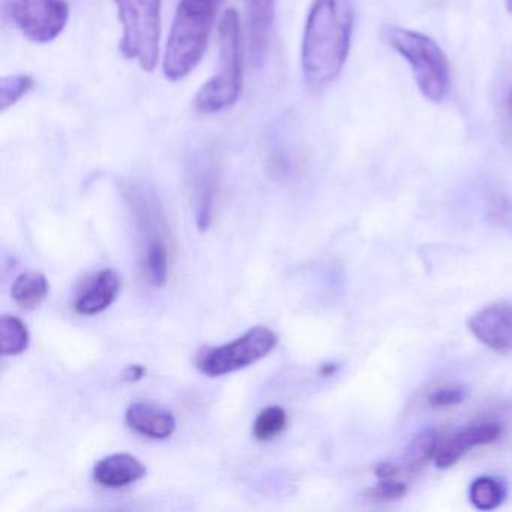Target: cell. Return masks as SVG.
<instances>
[{
  "mask_svg": "<svg viewBox=\"0 0 512 512\" xmlns=\"http://www.w3.org/2000/svg\"><path fill=\"white\" fill-rule=\"evenodd\" d=\"M502 425L497 422H482V424L466 427L437 443L434 461L439 469L454 466L467 451L478 446L490 445L502 436Z\"/></svg>",
  "mask_w": 512,
  "mask_h": 512,
  "instance_id": "obj_10",
  "label": "cell"
},
{
  "mask_svg": "<svg viewBox=\"0 0 512 512\" xmlns=\"http://www.w3.org/2000/svg\"><path fill=\"white\" fill-rule=\"evenodd\" d=\"M122 26L121 53L152 73L158 64L161 0H113Z\"/></svg>",
  "mask_w": 512,
  "mask_h": 512,
  "instance_id": "obj_5",
  "label": "cell"
},
{
  "mask_svg": "<svg viewBox=\"0 0 512 512\" xmlns=\"http://www.w3.org/2000/svg\"><path fill=\"white\" fill-rule=\"evenodd\" d=\"M470 502L479 511L496 509L505 499V488L491 476H481L473 481L469 491Z\"/></svg>",
  "mask_w": 512,
  "mask_h": 512,
  "instance_id": "obj_18",
  "label": "cell"
},
{
  "mask_svg": "<svg viewBox=\"0 0 512 512\" xmlns=\"http://www.w3.org/2000/svg\"><path fill=\"white\" fill-rule=\"evenodd\" d=\"M353 20L352 0H311L301 46L310 85H328L340 76L352 46Z\"/></svg>",
  "mask_w": 512,
  "mask_h": 512,
  "instance_id": "obj_1",
  "label": "cell"
},
{
  "mask_svg": "<svg viewBox=\"0 0 512 512\" xmlns=\"http://www.w3.org/2000/svg\"><path fill=\"white\" fill-rule=\"evenodd\" d=\"M146 467L130 454H113L98 461L94 479L101 487L124 488L145 478Z\"/></svg>",
  "mask_w": 512,
  "mask_h": 512,
  "instance_id": "obj_14",
  "label": "cell"
},
{
  "mask_svg": "<svg viewBox=\"0 0 512 512\" xmlns=\"http://www.w3.org/2000/svg\"><path fill=\"white\" fill-rule=\"evenodd\" d=\"M506 10L509 14H512V0H506Z\"/></svg>",
  "mask_w": 512,
  "mask_h": 512,
  "instance_id": "obj_28",
  "label": "cell"
},
{
  "mask_svg": "<svg viewBox=\"0 0 512 512\" xmlns=\"http://www.w3.org/2000/svg\"><path fill=\"white\" fill-rule=\"evenodd\" d=\"M488 217L493 223L508 224L512 218V206L508 197L502 193H493L488 197Z\"/></svg>",
  "mask_w": 512,
  "mask_h": 512,
  "instance_id": "obj_23",
  "label": "cell"
},
{
  "mask_svg": "<svg viewBox=\"0 0 512 512\" xmlns=\"http://www.w3.org/2000/svg\"><path fill=\"white\" fill-rule=\"evenodd\" d=\"M380 37L406 59L421 94L431 103H442L451 85L449 61L442 47L433 38L401 26H383Z\"/></svg>",
  "mask_w": 512,
  "mask_h": 512,
  "instance_id": "obj_3",
  "label": "cell"
},
{
  "mask_svg": "<svg viewBox=\"0 0 512 512\" xmlns=\"http://www.w3.org/2000/svg\"><path fill=\"white\" fill-rule=\"evenodd\" d=\"M122 278L115 269H103L83 284L74 299V310L83 316L103 313L118 298Z\"/></svg>",
  "mask_w": 512,
  "mask_h": 512,
  "instance_id": "obj_11",
  "label": "cell"
},
{
  "mask_svg": "<svg viewBox=\"0 0 512 512\" xmlns=\"http://www.w3.org/2000/svg\"><path fill=\"white\" fill-rule=\"evenodd\" d=\"M401 467L395 463H380L376 467V476L380 479L395 478L400 473Z\"/></svg>",
  "mask_w": 512,
  "mask_h": 512,
  "instance_id": "obj_24",
  "label": "cell"
},
{
  "mask_svg": "<svg viewBox=\"0 0 512 512\" xmlns=\"http://www.w3.org/2000/svg\"><path fill=\"white\" fill-rule=\"evenodd\" d=\"M31 335H29L28 326L13 314H5L0 319V347L2 355L17 356L22 355L28 349Z\"/></svg>",
  "mask_w": 512,
  "mask_h": 512,
  "instance_id": "obj_16",
  "label": "cell"
},
{
  "mask_svg": "<svg viewBox=\"0 0 512 512\" xmlns=\"http://www.w3.org/2000/svg\"><path fill=\"white\" fill-rule=\"evenodd\" d=\"M146 370L140 365H131V367L125 368L124 380L125 382H137L145 376Z\"/></svg>",
  "mask_w": 512,
  "mask_h": 512,
  "instance_id": "obj_25",
  "label": "cell"
},
{
  "mask_svg": "<svg viewBox=\"0 0 512 512\" xmlns=\"http://www.w3.org/2000/svg\"><path fill=\"white\" fill-rule=\"evenodd\" d=\"M437 439L436 433L431 430L421 431L418 436L413 437L412 443L407 448L406 461H404V469L409 473H419L431 458L436 455Z\"/></svg>",
  "mask_w": 512,
  "mask_h": 512,
  "instance_id": "obj_17",
  "label": "cell"
},
{
  "mask_svg": "<svg viewBox=\"0 0 512 512\" xmlns=\"http://www.w3.org/2000/svg\"><path fill=\"white\" fill-rule=\"evenodd\" d=\"M320 374L325 377L332 376V374L337 373L338 365L337 364H325L320 367Z\"/></svg>",
  "mask_w": 512,
  "mask_h": 512,
  "instance_id": "obj_26",
  "label": "cell"
},
{
  "mask_svg": "<svg viewBox=\"0 0 512 512\" xmlns=\"http://www.w3.org/2000/svg\"><path fill=\"white\" fill-rule=\"evenodd\" d=\"M275 5L277 0H247L251 58L256 67L263 65L268 56L274 31Z\"/></svg>",
  "mask_w": 512,
  "mask_h": 512,
  "instance_id": "obj_12",
  "label": "cell"
},
{
  "mask_svg": "<svg viewBox=\"0 0 512 512\" xmlns=\"http://www.w3.org/2000/svg\"><path fill=\"white\" fill-rule=\"evenodd\" d=\"M2 8L11 25L38 44L55 41L70 20L67 0H2Z\"/></svg>",
  "mask_w": 512,
  "mask_h": 512,
  "instance_id": "obj_7",
  "label": "cell"
},
{
  "mask_svg": "<svg viewBox=\"0 0 512 512\" xmlns=\"http://www.w3.org/2000/svg\"><path fill=\"white\" fill-rule=\"evenodd\" d=\"M278 337L272 329L256 326L232 343L205 347L194 359L197 370L208 377L226 376L256 364L277 347Z\"/></svg>",
  "mask_w": 512,
  "mask_h": 512,
  "instance_id": "obj_6",
  "label": "cell"
},
{
  "mask_svg": "<svg viewBox=\"0 0 512 512\" xmlns=\"http://www.w3.org/2000/svg\"><path fill=\"white\" fill-rule=\"evenodd\" d=\"M34 77L29 74H11L0 80V109L7 112L34 89Z\"/></svg>",
  "mask_w": 512,
  "mask_h": 512,
  "instance_id": "obj_20",
  "label": "cell"
},
{
  "mask_svg": "<svg viewBox=\"0 0 512 512\" xmlns=\"http://www.w3.org/2000/svg\"><path fill=\"white\" fill-rule=\"evenodd\" d=\"M125 422L131 430L154 440L169 439L176 428L175 416L169 410L143 401L128 407Z\"/></svg>",
  "mask_w": 512,
  "mask_h": 512,
  "instance_id": "obj_13",
  "label": "cell"
},
{
  "mask_svg": "<svg viewBox=\"0 0 512 512\" xmlns=\"http://www.w3.org/2000/svg\"><path fill=\"white\" fill-rule=\"evenodd\" d=\"M407 485L394 478L380 479L374 487L368 490V496L379 500L400 499L406 494Z\"/></svg>",
  "mask_w": 512,
  "mask_h": 512,
  "instance_id": "obj_22",
  "label": "cell"
},
{
  "mask_svg": "<svg viewBox=\"0 0 512 512\" xmlns=\"http://www.w3.org/2000/svg\"><path fill=\"white\" fill-rule=\"evenodd\" d=\"M503 107H505L506 115H508L509 121L512 122V89L506 95L505 103H503Z\"/></svg>",
  "mask_w": 512,
  "mask_h": 512,
  "instance_id": "obj_27",
  "label": "cell"
},
{
  "mask_svg": "<svg viewBox=\"0 0 512 512\" xmlns=\"http://www.w3.org/2000/svg\"><path fill=\"white\" fill-rule=\"evenodd\" d=\"M469 391L464 386H446V388L437 389L428 398V404L433 409H445L449 406H457L461 401L466 400Z\"/></svg>",
  "mask_w": 512,
  "mask_h": 512,
  "instance_id": "obj_21",
  "label": "cell"
},
{
  "mask_svg": "<svg viewBox=\"0 0 512 512\" xmlns=\"http://www.w3.org/2000/svg\"><path fill=\"white\" fill-rule=\"evenodd\" d=\"M221 2L179 0L164 53L163 71L169 82H181L202 61Z\"/></svg>",
  "mask_w": 512,
  "mask_h": 512,
  "instance_id": "obj_2",
  "label": "cell"
},
{
  "mask_svg": "<svg viewBox=\"0 0 512 512\" xmlns=\"http://www.w3.org/2000/svg\"><path fill=\"white\" fill-rule=\"evenodd\" d=\"M47 295H49V281L40 272H25L17 277L11 287L14 302L26 311L40 307L46 301Z\"/></svg>",
  "mask_w": 512,
  "mask_h": 512,
  "instance_id": "obj_15",
  "label": "cell"
},
{
  "mask_svg": "<svg viewBox=\"0 0 512 512\" xmlns=\"http://www.w3.org/2000/svg\"><path fill=\"white\" fill-rule=\"evenodd\" d=\"M470 332L494 352L512 350V305L493 304L469 319Z\"/></svg>",
  "mask_w": 512,
  "mask_h": 512,
  "instance_id": "obj_9",
  "label": "cell"
},
{
  "mask_svg": "<svg viewBox=\"0 0 512 512\" xmlns=\"http://www.w3.org/2000/svg\"><path fill=\"white\" fill-rule=\"evenodd\" d=\"M287 427V412L280 406L266 407L259 413L253 425V436L257 442H269L280 436Z\"/></svg>",
  "mask_w": 512,
  "mask_h": 512,
  "instance_id": "obj_19",
  "label": "cell"
},
{
  "mask_svg": "<svg viewBox=\"0 0 512 512\" xmlns=\"http://www.w3.org/2000/svg\"><path fill=\"white\" fill-rule=\"evenodd\" d=\"M220 164L212 148H200L188 158L187 179L197 227L208 230L214 220Z\"/></svg>",
  "mask_w": 512,
  "mask_h": 512,
  "instance_id": "obj_8",
  "label": "cell"
},
{
  "mask_svg": "<svg viewBox=\"0 0 512 512\" xmlns=\"http://www.w3.org/2000/svg\"><path fill=\"white\" fill-rule=\"evenodd\" d=\"M220 70L197 92L194 110L200 115H215L232 109L239 101L244 79L241 28L235 10L226 11L220 22Z\"/></svg>",
  "mask_w": 512,
  "mask_h": 512,
  "instance_id": "obj_4",
  "label": "cell"
}]
</instances>
